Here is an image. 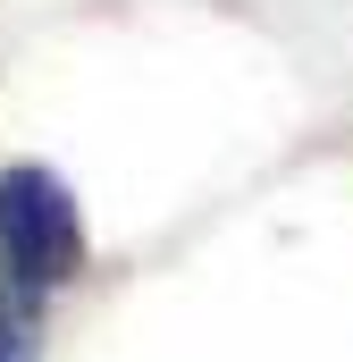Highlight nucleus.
Segmentation results:
<instances>
[{
	"label": "nucleus",
	"instance_id": "1",
	"mask_svg": "<svg viewBox=\"0 0 353 362\" xmlns=\"http://www.w3.org/2000/svg\"><path fill=\"white\" fill-rule=\"evenodd\" d=\"M59 278L0 262V362H42L51 354V312H59Z\"/></svg>",
	"mask_w": 353,
	"mask_h": 362
}]
</instances>
